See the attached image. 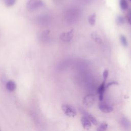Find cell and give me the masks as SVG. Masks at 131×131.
I'll use <instances>...</instances> for the list:
<instances>
[{
  "label": "cell",
  "mask_w": 131,
  "mask_h": 131,
  "mask_svg": "<svg viewBox=\"0 0 131 131\" xmlns=\"http://www.w3.org/2000/svg\"><path fill=\"white\" fill-rule=\"evenodd\" d=\"M61 109L64 114L70 117H74L77 115V112L75 108L70 104H62L61 106Z\"/></svg>",
  "instance_id": "obj_1"
},
{
  "label": "cell",
  "mask_w": 131,
  "mask_h": 131,
  "mask_svg": "<svg viewBox=\"0 0 131 131\" xmlns=\"http://www.w3.org/2000/svg\"><path fill=\"white\" fill-rule=\"evenodd\" d=\"M43 3L41 0H29L27 3V8L29 10H35L41 7Z\"/></svg>",
  "instance_id": "obj_2"
},
{
  "label": "cell",
  "mask_w": 131,
  "mask_h": 131,
  "mask_svg": "<svg viewBox=\"0 0 131 131\" xmlns=\"http://www.w3.org/2000/svg\"><path fill=\"white\" fill-rule=\"evenodd\" d=\"M96 98L95 96L92 94H90L85 96L83 99V104L87 106L90 107L92 106L95 102Z\"/></svg>",
  "instance_id": "obj_3"
},
{
  "label": "cell",
  "mask_w": 131,
  "mask_h": 131,
  "mask_svg": "<svg viewBox=\"0 0 131 131\" xmlns=\"http://www.w3.org/2000/svg\"><path fill=\"white\" fill-rule=\"evenodd\" d=\"M74 30L73 29L70 30L69 32L63 33L60 34V38L63 41H70L74 36Z\"/></svg>",
  "instance_id": "obj_4"
},
{
  "label": "cell",
  "mask_w": 131,
  "mask_h": 131,
  "mask_svg": "<svg viewBox=\"0 0 131 131\" xmlns=\"http://www.w3.org/2000/svg\"><path fill=\"white\" fill-rule=\"evenodd\" d=\"M99 108L100 110L105 113H108L113 111V108L105 103H103L102 101L100 102L98 105Z\"/></svg>",
  "instance_id": "obj_5"
},
{
  "label": "cell",
  "mask_w": 131,
  "mask_h": 131,
  "mask_svg": "<svg viewBox=\"0 0 131 131\" xmlns=\"http://www.w3.org/2000/svg\"><path fill=\"white\" fill-rule=\"evenodd\" d=\"M105 86V82L103 81L102 83L99 86L97 90V93L99 96V100L100 102H101L103 99L104 93L105 92V90L106 89Z\"/></svg>",
  "instance_id": "obj_6"
},
{
  "label": "cell",
  "mask_w": 131,
  "mask_h": 131,
  "mask_svg": "<svg viewBox=\"0 0 131 131\" xmlns=\"http://www.w3.org/2000/svg\"><path fill=\"white\" fill-rule=\"evenodd\" d=\"M81 122L83 128L85 129L89 130L90 128H91L92 126V123L89 119L85 115L81 117Z\"/></svg>",
  "instance_id": "obj_7"
},
{
  "label": "cell",
  "mask_w": 131,
  "mask_h": 131,
  "mask_svg": "<svg viewBox=\"0 0 131 131\" xmlns=\"http://www.w3.org/2000/svg\"><path fill=\"white\" fill-rule=\"evenodd\" d=\"M16 87L15 83L12 80L8 81L6 83V88L9 91H13Z\"/></svg>",
  "instance_id": "obj_8"
},
{
  "label": "cell",
  "mask_w": 131,
  "mask_h": 131,
  "mask_svg": "<svg viewBox=\"0 0 131 131\" xmlns=\"http://www.w3.org/2000/svg\"><path fill=\"white\" fill-rule=\"evenodd\" d=\"M84 115L89 119V120L90 121L91 123H93L95 125H97L98 124L97 120L93 116H92V115L89 114L88 113H86Z\"/></svg>",
  "instance_id": "obj_9"
},
{
  "label": "cell",
  "mask_w": 131,
  "mask_h": 131,
  "mask_svg": "<svg viewBox=\"0 0 131 131\" xmlns=\"http://www.w3.org/2000/svg\"><path fill=\"white\" fill-rule=\"evenodd\" d=\"M91 37L92 39L97 43H102V39L97 35V33L96 32H93L91 34Z\"/></svg>",
  "instance_id": "obj_10"
},
{
  "label": "cell",
  "mask_w": 131,
  "mask_h": 131,
  "mask_svg": "<svg viewBox=\"0 0 131 131\" xmlns=\"http://www.w3.org/2000/svg\"><path fill=\"white\" fill-rule=\"evenodd\" d=\"M96 14L93 13L91 14L88 18V21L91 26H94L96 23Z\"/></svg>",
  "instance_id": "obj_11"
},
{
  "label": "cell",
  "mask_w": 131,
  "mask_h": 131,
  "mask_svg": "<svg viewBox=\"0 0 131 131\" xmlns=\"http://www.w3.org/2000/svg\"><path fill=\"white\" fill-rule=\"evenodd\" d=\"M120 7L122 10H125L128 8V4L126 0H120Z\"/></svg>",
  "instance_id": "obj_12"
},
{
  "label": "cell",
  "mask_w": 131,
  "mask_h": 131,
  "mask_svg": "<svg viewBox=\"0 0 131 131\" xmlns=\"http://www.w3.org/2000/svg\"><path fill=\"white\" fill-rule=\"evenodd\" d=\"M107 128V124L105 123H102L97 128V131H105Z\"/></svg>",
  "instance_id": "obj_13"
},
{
  "label": "cell",
  "mask_w": 131,
  "mask_h": 131,
  "mask_svg": "<svg viewBox=\"0 0 131 131\" xmlns=\"http://www.w3.org/2000/svg\"><path fill=\"white\" fill-rule=\"evenodd\" d=\"M120 41L122 43V45L124 46V47H127L128 45L127 43V39L126 38V37L123 36V35H121L120 36Z\"/></svg>",
  "instance_id": "obj_14"
},
{
  "label": "cell",
  "mask_w": 131,
  "mask_h": 131,
  "mask_svg": "<svg viewBox=\"0 0 131 131\" xmlns=\"http://www.w3.org/2000/svg\"><path fill=\"white\" fill-rule=\"evenodd\" d=\"M117 24L119 25H122L124 23V19L121 16H119L117 18Z\"/></svg>",
  "instance_id": "obj_15"
},
{
  "label": "cell",
  "mask_w": 131,
  "mask_h": 131,
  "mask_svg": "<svg viewBox=\"0 0 131 131\" xmlns=\"http://www.w3.org/2000/svg\"><path fill=\"white\" fill-rule=\"evenodd\" d=\"M108 75V72L107 70H104L103 72V81L104 82H106V80L107 79V78Z\"/></svg>",
  "instance_id": "obj_16"
},
{
  "label": "cell",
  "mask_w": 131,
  "mask_h": 131,
  "mask_svg": "<svg viewBox=\"0 0 131 131\" xmlns=\"http://www.w3.org/2000/svg\"><path fill=\"white\" fill-rule=\"evenodd\" d=\"M15 1L16 0H6V4L8 6H12L15 4Z\"/></svg>",
  "instance_id": "obj_17"
},
{
  "label": "cell",
  "mask_w": 131,
  "mask_h": 131,
  "mask_svg": "<svg viewBox=\"0 0 131 131\" xmlns=\"http://www.w3.org/2000/svg\"><path fill=\"white\" fill-rule=\"evenodd\" d=\"M114 84H118V83L117 82H114V81H113V82H110V83H108L107 85H106V86H105L106 89V88H107L108 87H109L110 86L112 85H114Z\"/></svg>",
  "instance_id": "obj_18"
},
{
  "label": "cell",
  "mask_w": 131,
  "mask_h": 131,
  "mask_svg": "<svg viewBox=\"0 0 131 131\" xmlns=\"http://www.w3.org/2000/svg\"><path fill=\"white\" fill-rule=\"evenodd\" d=\"M127 19H128V23H129L130 24H131V15H130V14H129V15H128V17Z\"/></svg>",
  "instance_id": "obj_19"
},
{
  "label": "cell",
  "mask_w": 131,
  "mask_h": 131,
  "mask_svg": "<svg viewBox=\"0 0 131 131\" xmlns=\"http://www.w3.org/2000/svg\"><path fill=\"white\" fill-rule=\"evenodd\" d=\"M129 1H130V2H131V0H129Z\"/></svg>",
  "instance_id": "obj_20"
},
{
  "label": "cell",
  "mask_w": 131,
  "mask_h": 131,
  "mask_svg": "<svg viewBox=\"0 0 131 131\" xmlns=\"http://www.w3.org/2000/svg\"><path fill=\"white\" fill-rule=\"evenodd\" d=\"M0 131H1V130H0Z\"/></svg>",
  "instance_id": "obj_21"
}]
</instances>
